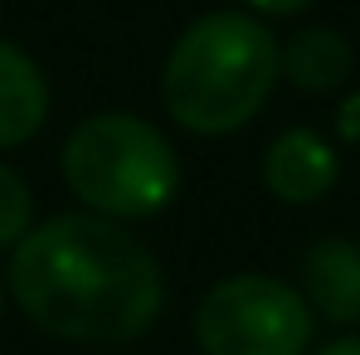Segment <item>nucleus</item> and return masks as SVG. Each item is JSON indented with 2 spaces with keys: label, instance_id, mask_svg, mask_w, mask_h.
<instances>
[{
  "label": "nucleus",
  "instance_id": "obj_1",
  "mask_svg": "<svg viewBox=\"0 0 360 355\" xmlns=\"http://www.w3.org/2000/svg\"><path fill=\"white\" fill-rule=\"evenodd\" d=\"M10 297L63 341H136L161 311V263L108 214H54L10 248Z\"/></svg>",
  "mask_w": 360,
  "mask_h": 355
},
{
  "label": "nucleus",
  "instance_id": "obj_9",
  "mask_svg": "<svg viewBox=\"0 0 360 355\" xmlns=\"http://www.w3.org/2000/svg\"><path fill=\"white\" fill-rule=\"evenodd\" d=\"M30 229H34V195L0 161V248H15Z\"/></svg>",
  "mask_w": 360,
  "mask_h": 355
},
{
  "label": "nucleus",
  "instance_id": "obj_10",
  "mask_svg": "<svg viewBox=\"0 0 360 355\" xmlns=\"http://www.w3.org/2000/svg\"><path fill=\"white\" fill-rule=\"evenodd\" d=\"M341 136L346 141H360V93H351L341 103Z\"/></svg>",
  "mask_w": 360,
  "mask_h": 355
},
{
  "label": "nucleus",
  "instance_id": "obj_13",
  "mask_svg": "<svg viewBox=\"0 0 360 355\" xmlns=\"http://www.w3.org/2000/svg\"><path fill=\"white\" fill-rule=\"evenodd\" d=\"M0 297H5V288H0Z\"/></svg>",
  "mask_w": 360,
  "mask_h": 355
},
{
  "label": "nucleus",
  "instance_id": "obj_2",
  "mask_svg": "<svg viewBox=\"0 0 360 355\" xmlns=\"http://www.w3.org/2000/svg\"><path fill=\"white\" fill-rule=\"evenodd\" d=\"M278 83V39L239 10L200 15L166 54V112L195 136H229L263 112Z\"/></svg>",
  "mask_w": 360,
  "mask_h": 355
},
{
  "label": "nucleus",
  "instance_id": "obj_6",
  "mask_svg": "<svg viewBox=\"0 0 360 355\" xmlns=\"http://www.w3.org/2000/svg\"><path fill=\"white\" fill-rule=\"evenodd\" d=\"M302 288L307 306L336 326L360 321V243L356 238H321L302 253Z\"/></svg>",
  "mask_w": 360,
  "mask_h": 355
},
{
  "label": "nucleus",
  "instance_id": "obj_3",
  "mask_svg": "<svg viewBox=\"0 0 360 355\" xmlns=\"http://www.w3.org/2000/svg\"><path fill=\"white\" fill-rule=\"evenodd\" d=\"M59 166L68 190L108 219L161 214L180 190L176 146L136 112H98L78 122L63 141Z\"/></svg>",
  "mask_w": 360,
  "mask_h": 355
},
{
  "label": "nucleus",
  "instance_id": "obj_11",
  "mask_svg": "<svg viewBox=\"0 0 360 355\" xmlns=\"http://www.w3.org/2000/svg\"><path fill=\"white\" fill-rule=\"evenodd\" d=\"M243 5H248V10H263V15H297L311 0H243Z\"/></svg>",
  "mask_w": 360,
  "mask_h": 355
},
{
  "label": "nucleus",
  "instance_id": "obj_4",
  "mask_svg": "<svg viewBox=\"0 0 360 355\" xmlns=\"http://www.w3.org/2000/svg\"><path fill=\"white\" fill-rule=\"evenodd\" d=\"M195 341L205 355H307L311 306L268 273H234L200 297Z\"/></svg>",
  "mask_w": 360,
  "mask_h": 355
},
{
  "label": "nucleus",
  "instance_id": "obj_5",
  "mask_svg": "<svg viewBox=\"0 0 360 355\" xmlns=\"http://www.w3.org/2000/svg\"><path fill=\"white\" fill-rule=\"evenodd\" d=\"M336 176H341L336 151L316 131H307V127H292V131L273 136V146L263 156V185L283 205H311V200H321L336 185Z\"/></svg>",
  "mask_w": 360,
  "mask_h": 355
},
{
  "label": "nucleus",
  "instance_id": "obj_12",
  "mask_svg": "<svg viewBox=\"0 0 360 355\" xmlns=\"http://www.w3.org/2000/svg\"><path fill=\"white\" fill-rule=\"evenodd\" d=\"M316 355H360V336H341V341H331V346H321Z\"/></svg>",
  "mask_w": 360,
  "mask_h": 355
},
{
  "label": "nucleus",
  "instance_id": "obj_7",
  "mask_svg": "<svg viewBox=\"0 0 360 355\" xmlns=\"http://www.w3.org/2000/svg\"><path fill=\"white\" fill-rule=\"evenodd\" d=\"M49 117V78L20 44L0 39V151L25 146Z\"/></svg>",
  "mask_w": 360,
  "mask_h": 355
},
{
  "label": "nucleus",
  "instance_id": "obj_8",
  "mask_svg": "<svg viewBox=\"0 0 360 355\" xmlns=\"http://www.w3.org/2000/svg\"><path fill=\"white\" fill-rule=\"evenodd\" d=\"M351 68H356L351 39L341 30H326V25L302 30L278 49V73L302 93H331L351 78Z\"/></svg>",
  "mask_w": 360,
  "mask_h": 355
}]
</instances>
